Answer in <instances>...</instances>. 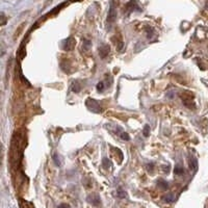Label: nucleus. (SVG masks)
Returning a JSON list of instances; mask_svg holds the SVG:
<instances>
[{
    "label": "nucleus",
    "instance_id": "nucleus-6",
    "mask_svg": "<svg viewBox=\"0 0 208 208\" xmlns=\"http://www.w3.org/2000/svg\"><path fill=\"white\" fill-rule=\"evenodd\" d=\"M189 168H190V170H192V171H196L197 168H198V160H197L195 157H190Z\"/></svg>",
    "mask_w": 208,
    "mask_h": 208
},
{
    "label": "nucleus",
    "instance_id": "nucleus-14",
    "mask_svg": "<svg viewBox=\"0 0 208 208\" xmlns=\"http://www.w3.org/2000/svg\"><path fill=\"white\" fill-rule=\"evenodd\" d=\"M53 160L55 161L56 166H60V158H58L57 154H53Z\"/></svg>",
    "mask_w": 208,
    "mask_h": 208
},
{
    "label": "nucleus",
    "instance_id": "nucleus-2",
    "mask_svg": "<svg viewBox=\"0 0 208 208\" xmlns=\"http://www.w3.org/2000/svg\"><path fill=\"white\" fill-rule=\"evenodd\" d=\"M116 18H117V8L115 5V0L110 3V7H109L108 16H107V22L109 24H113L115 22Z\"/></svg>",
    "mask_w": 208,
    "mask_h": 208
},
{
    "label": "nucleus",
    "instance_id": "nucleus-3",
    "mask_svg": "<svg viewBox=\"0 0 208 208\" xmlns=\"http://www.w3.org/2000/svg\"><path fill=\"white\" fill-rule=\"evenodd\" d=\"M75 45H76L75 39H74L73 37H70V38H68L67 40H65L63 47V50H66V51H71V50L74 49Z\"/></svg>",
    "mask_w": 208,
    "mask_h": 208
},
{
    "label": "nucleus",
    "instance_id": "nucleus-15",
    "mask_svg": "<svg viewBox=\"0 0 208 208\" xmlns=\"http://www.w3.org/2000/svg\"><path fill=\"white\" fill-rule=\"evenodd\" d=\"M103 166H104L105 168H108L109 166H110V161H109L107 158H104L103 159Z\"/></svg>",
    "mask_w": 208,
    "mask_h": 208
},
{
    "label": "nucleus",
    "instance_id": "nucleus-9",
    "mask_svg": "<svg viewBox=\"0 0 208 208\" xmlns=\"http://www.w3.org/2000/svg\"><path fill=\"white\" fill-rule=\"evenodd\" d=\"M174 173L176 175H182L183 173H184V168H183V166L177 165L176 166H175V170H174Z\"/></svg>",
    "mask_w": 208,
    "mask_h": 208
},
{
    "label": "nucleus",
    "instance_id": "nucleus-16",
    "mask_svg": "<svg viewBox=\"0 0 208 208\" xmlns=\"http://www.w3.org/2000/svg\"><path fill=\"white\" fill-rule=\"evenodd\" d=\"M103 89H104V82L103 81H101V82H99L97 84V89L99 92H102L103 91Z\"/></svg>",
    "mask_w": 208,
    "mask_h": 208
},
{
    "label": "nucleus",
    "instance_id": "nucleus-8",
    "mask_svg": "<svg viewBox=\"0 0 208 208\" xmlns=\"http://www.w3.org/2000/svg\"><path fill=\"white\" fill-rule=\"evenodd\" d=\"M157 185H158V186L160 187V188H163V189H166V188L168 187V182H166V181H165V180H163V179H159L158 182H157Z\"/></svg>",
    "mask_w": 208,
    "mask_h": 208
},
{
    "label": "nucleus",
    "instance_id": "nucleus-5",
    "mask_svg": "<svg viewBox=\"0 0 208 208\" xmlns=\"http://www.w3.org/2000/svg\"><path fill=\"white\" fill-rule=\"evenodd\" d=\"M192 96H189V97H182V100H183V103H184V105L186 107H189V108H192V107H195L194 105H195V103L194 102L192 101Z\"/></svg>",
    "mask_w": 208,
    "mask_h": 208
},
{
    "label": "nucleus",
    "instance_id": "nucleus-19",
    "mask_svg": "<svg viewBox=\"0 0 208 208\" xmlns=\"http://www.w3.org/2000/svg\"><path fill=\"white\" fill-rule=\"evenodd\" d=\"M173 199H174V198H173L172 196H168V197L166 198V201H168V202H171V201H172Z\"/></svg>",
    "mask_w": 208,
    "mask_h": 208
},
{
    "label": "nucleus",
    "instance_id": "nucleus-12",
    "mask_svg": "<svg viewBox=\"0 0 208 208\" xmlns=\"http://www.w3.org/2000/svg\"><path fill=\"white\" fill-rule=\"evenodd\" d=\"M120 136H121V139H124V141H129V139H130V136H129V134L127 132H122L121 134H120Z\"/></svg>",
    "mask_w": 208,
    "mask_h": 208
},
{
    "label": "nucleus",
    "instance_id": "nucleus-18",
    "mask_svg": "<svg viewBox=\"0 0 208 208\" xmlns=\"http://www.w3.org/2000/svg\"><path fill=\"white\" fill-rule=\"evenodd\" d=\"M57 208H70V206L68 204H62V205H60Z\"/></svg>",
    "mask_w": 208,
    "mask_h": 208
},
{
    "label": "nucleus",
    "instance_id": "nucleus-13",
    "mask_svg": "<svg viewBox=\"0 0 208 208\" xmlns=\"http://www.w3.org/2000/svg\"><path fill=\"white\" fill-rule=\"evenodd\" d=\"M89 202H93L95 205H98L100 203V199L98 198V197H93V198H92V200H91V199H89Z\"/></svg>",
    "mask_w": 208,
    "mask_h": 208
},
{
    "label": "nucleus",
    "instance_id": "nucleus-7",
    "mask_svg": "<svg viewBox=\"0 0 208 208\" xmlns=\"http://www.w3.org/2000/svg\"><path fill=\"white\" fill-rule=\"evenodd\" d=\"M71 89L74 93H78V92H80V89H81V85H80V83L78 81H75V82H73Z\"/></svg>",
    "mask_w": 208,
    "mask_h": 208
},
{
    "label": "nucleus",
    "instance_id": "nucleus-17",
    "mask_svg": "<svg viewBox=\"0 0 208 208\" xmlns=\"http://www.w3.org/2000/svg\"><path fill=\"white\" fill-rule=\"evenodd\" d=\"M118 194H119L120 198H124V197L126 196V194H125V192H122V190H119V192H118Z\"/></svg>",
    "mask_w": 208,
    "mask_h": 208
},
{
    "label": "nucleus",
    "instance_id": "nucleus-10",
    "mask_svg": "<svg viewBox=\"0 0 208 208\" xmlns=\"http://www.w3.org/2000/svg\"><path fill=\"white\" fill-rule=\"evenodd\" d=\"M92 46V43L89 40H83V44H82V48L86 51V50L89 49V47Z\"/></svg>",
    "mask_w": 208,
    "mask_h": 208
},
{
    "label": "nucleus",
    "instance_id": "nucleus-1",
    "mask_svg": "<svg viewBox=\"0 0 208 208\" xmlns=\"http://www.w3.org/2000/svg\"><path fill=\"white\" fill-rule=\"evenodd\" d=\"M85 105L89 108V110L94 113H100L102 111V107L100 106L99 102H97L94 99H91V98H87L86 101H85Z\"/></svg>",
    "mask_w": 208,
    "mask_h": 208
},
{
    "label": "nucleus",
    "instance_id": "nucleus-4",
    "mask_svg": "<svg viewBox=\"0 0 208 208\" xmlns=\"http://www.w3.org/2000/svg\"><path fill=\"white\" fill-rule=\"evenodd\" d=\"M109 53V46L108 45H102L99 48V54L102 58H105Z\"/></svg>",
    "mask_w": 208,
    "mask_h": 208
},
{
    "label": "nucleus",
    "instance_id": "nucleus-11",
    "mask_svg": "<svg viewBox=\"0 0 208 208\" xmlns=\"http://www.w3.org/2000/svg\"><path fill=\"white\" fill-rule=\"evenodd\" d=\"M143 134L145 135L146 137H148V136H149V134H150V126H149V125H146V126L144 127Z\"/></svg>",
    "mask_w": 208,
    "mask_h": 208
}]
</instances>
